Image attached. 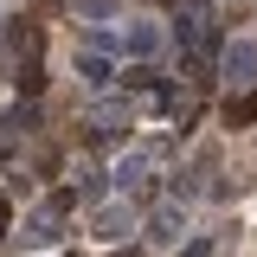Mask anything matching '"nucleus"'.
<instances>
[{
    "instance_id": "nucleus-1",
    "label": "nucleus",
    "mask_w": 257,
    "mask_h": 257,
    "mask_svg": "<svg viewBox=\"0 0 257 257\" xmlns=\"http://www.w3.org/2000/svg\"><path fill=\"white\" fill-rule=\"evenodd\" d=\"M219 64H225L231 84H257V39H231L219 52Z\"/></svg>"
},
{
    "instance_id": "nucleus-2",
    "label": "nucleus",
    "mask_w": 257,
    "mask_h": 257,
    "mask_svg": "<svg viewBox=\"0 0 257 257\" xmlns=\"http://www.w3.org/2000/svg\"><path fill=\"white\" fill-rule=\"evenodd\" d=\"M128 128H135L128 103H96L90 109V142H109V135H128Z\"/></svg>"
},
{
    "instance_id": "nucleus-3",
    "label": "nucleus",
    "mask_w": 257,
    "mask_h": 257,
    "mask_svg": "<svg viewBox=\"0 0 257 257\" xmlns=\"http://www.w3.org/2000/svg\"><path fill=\"white\" fill-rule=\"evenodd\" d=\"M180 238H187V212H180V206H161L155 219H148V244H161V251H180Z\"/></svg>"
},
{
    "instance_id": "nucleus-4",
    "label": "nucleus",
    "mask_w": 257,
    "mask_h": 257,
    "mask_svg": "<svg viewBox=\"0 0 257 257\" xmlns=\"http://www.w3.org/2000/svg\"><path fill=\"white\" fill-rule=\"evenodd\" d=\"M20 231H26V244H58V238H64V212H58V206H39V212H26Z\"/></svg>"
},
{
    "instance_id": "nucleus-5",
    "label": "nucleus",
    "mask_w": 257,
    "mask_h": 257,
    "mask_svg": "<svg viewBox=\"0 0 257 257\" xmlns=\"http://www.w3.org/2000/svg\"><path fill=\"white\" fill-rule=\"evenodd\" d=\"M96 238L103 244H122L128 238V206H96Z\"/></svg>"
},
{
    "instance_id": "nucleus-6",
    "label": "nucleus",
    "mask_w": 257,
    "mask_h": 257,
    "mask_svg": "<svg viewBox=\"0 0 257 257\" xmlns=\"http://www.w3.org/2000/svg\"><path fill=\"white\" fill-rule=\"evenodd\" d=\"M7 52L39 58V26H32V20H7Z\"/></svg>"
},
{
    "instance_id": "nucleus-7",
    "label": "nucleus",
    "mask_w": 257,
    "mask_h": 257,
    "mask_svg": "<svg viewBox=\"0 0 257 257\" xmlns=\"http://www.w3.org/2000/svg\"><path fill=\"white\" fill-rule=\"evenodd\" d=\"M122 45L135 52V58H148V52H161V26H148V20H135V26L122 32Z\"/></svg>"
},
{
    "instance_id": "nucleus-8",
    "label": "nucleus",
    "mask_w": 257,
    "mask_h": 257,
    "mask_svg": "<svg viewBox=\"0 0 257 257\" xmlns=\"http://www.w3.org/2000/svg\"><path fill=\"white\" fill-rule=\"evenodd\" d=\"M219 122H225V128H251V122H257V90H251V96H231V103L219 109Z\"/></svg>"
},
{
    "instance_id": "nucleus-9",
    "label": "nucleus",
    "mask_w": 257,
    "mask_h": 257,
    "mask_svg": "<svg viewBox=\"0 0 257 257\" xmlns=\"http://www.w3.org/2000/svg\"><path fill=\"white\" fill-rule=\"evenodd\" d=\"M109 180H122V193H135L142 180H148V155H122V161H116V174H109Z\"/></svg>"
},
{
    "instance_id": "nucleus-10",
    "label": "nucleus",
    "mask_w": 257,
    "mask_h": 257,
    "mask_svg": "<svg viewBox=\"0 0 257 257\" xmlns=\"http://www.w3.org/2000/svg\"><path fill=\"white\" fill-rule=\"evenodd\" d=\"M103 180H109V174H96V167H77V206H96V199H103Z\"/></svg>"
},
{
    "instance_id": "nucleus-11",
    "label": "nucleus",
    "mask_w": 257,
    "mask_h": 257,
    "mask_svg": "<svg viewBox=\"0 0 257 257\" xmlns=\"http://www.w3.org/2000/svg\"><path fill=\"white\" fill-rule=\"evenodd\" d=\"M77 77L84 84H109V58L103 52H77Z\"/></svg>"
},
{
    "instance_id": "nucleus-12",
    "label": "nucleus",
    "mask_w": 257,
    "mask_h": 257,
    "mask_svg": "<svg viewBox=\"0 0 257 257\" xmlns=\"http://www.w3.org/2000/svg\"><path fill=\"white\" fill-rule=\"evenodd\" d=\"M13 84H20V96H39V90H45V71H39V58H20Z\"/></svg>"
},
{
    "instance_id": "nucleus-13",
    "label": "nucleus",
    "mask_w": 257,
    "mask_h": 257,
    "mask_svg": "<svg viewBox=\"0 0 257 257\" xmlns=\"http://www.w3.org/2000/svg\"><path fill=\"white\" fill-rule=\"evenodd\" d=\"M122 84H135V90H161V71H155V64H135V71H122Z\"/></svg>"
},
{
    "instance_id": "nucleus-14",
    "label": "nucleus",
    "mask_w": 257,
    "mask_h": 257,
    "mask_svg": "<svg viewBox=\"0 0 257 257\" xmlns=\"http://www.w3.org/2000/svg\"><path fill=\"white\" fill-rule=\"evenodd\" d=\"M116 7H122V0H77V13H84V20H109Z\"/></svg>"
},
{
    "instance_id": "nucleus-15",
    "label": "nucleus",
    "mask_w": 257,
    "mask_h": 257,
    "mask_svg": "<svg viewBox=\"0 0 257 257\" xmlns=\"http://www.w3.org/2000/svg\"><path fill=\"white\" fill-rule=\"evenodd\" d=\"M180 257H212V238H187V244H180Z\"/></svg>"
},
{
    "instance_id": "nucleus-16",
    "label": "nucleus",
    "mask_w": 257,
    "mask_h": 257,
    "mask_svg": "<svg viewBox=\"0 0 257 257\" xmlns=\"http://www.w3.org/2000/svg\"><path fill=\"white\" fill-rule=\"evenodd\" d=\"M7 225H13V206H7V199H0V231H7Z\"/></svg>"
},
{
    "instance_id": "nucleus-17",
    "label": "nucleus",
    "mask_w": 257,
    "mask_h": 257,
    "mask_svg": "<svg viewBox=\"0 0 257 257\" xmlns=\"http://www.w3.org/2000/svg\"><path fill=\"white\" fill-rule=\"evenodd\" d=\"M148 7H167V0H148Z\"/></svg>"
},
{
    "instance_id": "nucleus-18",
    "label": "nucleus",
    "mask_w": 257,
    "mask_h": 257,
    "mask_svg": "<svg viewBox=\"0 0 257 257\" xmlns=\"http://www.w3.org/2000/svg\"><path fill=\"white\" fill-rule=\"evenodd\" d=\"M122 257H142V251H122Z\"/></svg>"
}]
</instances>
